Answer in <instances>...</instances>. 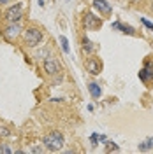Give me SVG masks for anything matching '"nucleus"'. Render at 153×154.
Returning a JSON list of instances; mask_svg holds the SVG:
<instances>
[{
    "label": "nucleus",
    "instance_id": "aec40b11",
    "mask_svg": "<svg viewBox=\"0 0 153 154\" xmlns=\"http://www.w3.org/2000/svg\"><path fill=\"white\" fill-rule=\"evenodd\" d=\"M5 2H9V0H0V4H5Z\"/></svg>",
    "mask_w": 153,
    "mask_h": 154
},
{
    "label": "nucleus",
    "instance_id": "f03ea898",
    "mask_svg": "<svg viewBox=\"0 0 153 154\" xmlns=\"http://www.w3.org/2000/svg\"><path fill=\"white\" fill-rule=\"evenodd\" d=\"M25 40L28 42V46H37L39 42L42 40V33L37 28H28L25 30Z\"/></svg>",
    "mask_w": 153,
    "mask_h": 154
},
{
    "label": "nucleus",
    "instance_id": "423d86ee",
    "mask_svg": "<svg viewBox=\"0 0 153 154\" xmlns=\"http://www.w3.org/2000/svg\"><path fill=\"white\" fill-rule=\"evenodd\" d=\"M44 68H46V72L48 74H57L60 65H58L57 60H53V58H46V61H44Z\"/></svg>",
    "mask_w": 153,
    "mask_h": 154
},
{
    "label": "nucleus",
    "instance_id": "9d476101",
    "mask_svg": "<svg viewBox=\"0 0 153 154\" xmlns=\"http://www.w3.org/2000/svg\"><path fill=\"white\" fill-rule=\"evenodd\" d=\"M18 33H19V26H18V23H11L9 26L5 28V37H9V38L16 37Z\"/></svg>",
    "mask_w": 153,
    "mask_h": 154
},
{
    "label": "nucleus",
    "instance_id": "f257e3e1",
    "mask_svg": "<svg viewBox=\"0 0 153 154\" xmlns=\"http://www.w3.org/2000/svg\"><path fill=\"white\" fill-rule=\"evenodd\" d=\"M42 144L46 145V149H49V151H60L63 147V135L60 131H51L42 138Z\"/></svg>",
    "mask_w": 153,
    "mask_h": 154
},
{
    "label": "nucleus",
    "instance_id": "7ed1b4c3",
    "mask_svg": "<svg viewBox=\"0 0 153 154\" xmlns=\"http://www.w3.org/2000/svg\"><path fill=\"white\" fill-rule=\"evenodd\" d=\"M21 16H23V12H21V5H19V4H16L14 7H11V9L5 12V19H7L9 23H18L19 19H21Z\"/></svg>",
    "mask_w": 153,
    "mask_h": 154
},
{
    "label": "nucleus",
    "instance_id": "2eb2a0df",
    "mask_svg": "<svg viewBox=\"0 0 153 154\" xmlns=\"http://www.w3.org/2000/svg\"><path fill=\"white\" fill-rule=\"evenodd\" d=\"M107 144V151H118V145L116 144H111V142H106Z\"/></svg>",
    "mask_w": 153,
    "mask_h": 154
},
{
    "label": "nucleus",
    "instance_id": "4468645a",
    "mask_svg": "<svg viewBox=\"0 0 153 154\" xmlns=\"http://www.w3.org/2000/svg\"><path fill=\"white\" fill-rule=\"evenodd\" d=\"M60 44H62V49H63V53H69V42L65 37H60Z\"/></svg>",
    "mask_w": 153,
    "mask_h": 154
},
{
    "label": "nucleus",
    "instance_id": "f3484780",
    "mask_svg": "<svg viewBox=\"0 0 153 154\" xmlns=\"http://www.w3.org/2000/svg\"><path fill=\"white\" fill-rule=\"evenodd\" d=\"M0 152L11 154V152H12V149H9V147H7V145H2V147H0Z\"/></svg>",
    "mask_w": 153,
    "mask_h": 154
},
{
    "label": "nucleus",
    "instance_id": "f8f14e48",
    "mask_svg": "<svg viewBox=\"0 0 153 154\" xmlns=\"http://www.w3.org/2000/svg\"><path fill=\"white\" fill-rule=\"evenodd\" d=\"M153 147V137L150 138H146L143 144H139V151H148V149H151Z\"/></svg>",
    "mask_w": 153,
    "mask_h": 154
},
{
    "label": "nucleus",
    "instance_id": "6e6552de",
    "mask_svg": "<svg viewBox=\"0 0 153 154\" xmlns=\"http://www.w3.org/2000/svg\"><path fill=\"white\" fill-rule=\"evenodd\" d=\"M111 28H113V30H120V32H123V33H129V35H134V33H135L132 26H129V25H122L120 21H115V23L111 25Z\"/></svg>",
    "mask_w": 153,
    "mask_h": 154
},
{
    "label": "nucleus",
    "instance_id": "6ab92c4d",
    "mask_svg": "<svg viewBox=\"0 0 153 154\" xmlns=\"http://www.w3.org/2000/svg\"><path fill=\"white\" fill-rule=\"evenodd\" d=\"M130 2H132V4H137V2H141V0H130Z\"/></svg>",
    "mask_w": 153,
    "mask_h": 154
},
{
    "label": "nucleus",
    "instance_id": "412c9836",
    "mask_svg": "<svg viewBox=\"0 0 153 154\" xmlns=\"http://www.w3.org/2000/svg\"><path fill=\"white\" fill-rule=\"evenodd\" d=\"M151 11H153V2H151Z\"/></svg>",
    "mask_w": 153,
    "mask_h": 154
},
{
    "label": "nucleus",
    "instance_id": "1a4fd4ad",
    "mask_svg": "<svg viewBox=\"0 0 153 154\" xmlns=\"http://www.w3.org/2000/svg\"><path fill=\"white\" fill-rule=\"evenodd\" d=\"M86 68L93 74V75H97L99 72H100V65H99V61H97L95 58H90L88 60V63H86Z\"/></svg>",
    "mask_w": 153,
    "mask_h": 154
},
{
    "label": "nucleus",
    "instance_id": "39448f33",
    "mask_svg": "<svg viewBox=\"0 0 153 154\" xmlns=\"http://www.w3.org/2000/svg\"><path fill=\"white\" fill-rule=\"evenodd\" d=\"M93 7H95L99 12H102V14H111V4L107 2V0H93Z\"/></svg>",
    "mask_w": 153,
    "mask_h": 154
},
{
    "label": "nucleus",
    "instance_id": "20e7f679",
    "mask_svg": "<svg viewBox=\"0 0 153 154\" xmlns=\"http://www.w3.org/2000/svg\"><path fill=\"white\" fill-rule=\"evenodd\" d=\"M139 79L143 81V82H150L153 79V63H146L144 68H141V72H139Z\"/></svg>",
    "mask_w": 153,
    "mask_h": 154
},
{
    "label": "nucleus",
    "instance_id": "0eeeda50",
    "mask_svg": "<svg viewBox=\"0 0 153 154\" xmlns=\"http://www.w3.org/2000/svg\"><path fill=\"white\" fill-rule=\"evenodd\" d=\"M85 26L88 30H93V28H99L100 26V19L99 18H95L92 12L90 14H86V21H85Z\"/></svg>",
    "mask_w": 153,
    "mask_h": 154
},
{
    "label": "nucleus",
    "instance_id": "9b49d317",
    "mask_svg": "<svg viewBox=\"0 0 153 154\" xmlns=\"http://www.w3.org/2000/svg\"><path fill=\"white\" fill-rule=\"evenodd\" d=\"M88 89H90V95L93 96V98H99V96H100V93H102L97 82H90V84H88Z\"/></svg>",
    "mask_w": 153,
    "mask_h": 154
},
{
    "label": "nucleus",
    "instance_id": "ddd939ff",
    "mask_svg": "<svg viewBox=\"0 0 153 154\" xmlns=\"http://www.w3.org/2000/svg\"><path fill=\"white\" fill-rule=\"evenodd\" d=\"M83 49H85L86 53H92L93 51V46H92V42L88 38H83Z\"/></svg>",
    "mask_w": 153,
    "mask_h": 154
},
{
    "label": "nucleus",
    "instance_id": "a211bd4d",
    "mask_svg": "<svg viewBox=\"0 0 153 154\" xmlns=\"http://www.w3.org/2000/svg\"><path fill=\"white\" fill-rule=\"evenodd\" d=\"M9 133H11L9 130H5V128H0V135H2V137H7Z\"/></svg>",
    "mask_w": 153,
    "mask_h": 154
},
{
    "label": "nucleus",
    "instance_id": "dca6fc26",
    "mask_svg": "<svg viewBox=\"0 0 153 154\" xmlns=\"http://www.w3.org/2000/svg\"><path fill=\"white\" fill-rule=\"evenodd\" d=\"M141 23H143V25H144V26H146V28H150V30H153V25H151V23H150V21H148V19H141Z\"/></svg>",
    "mask_w": 153,
    "mask_h": 154
}]
</instances>
